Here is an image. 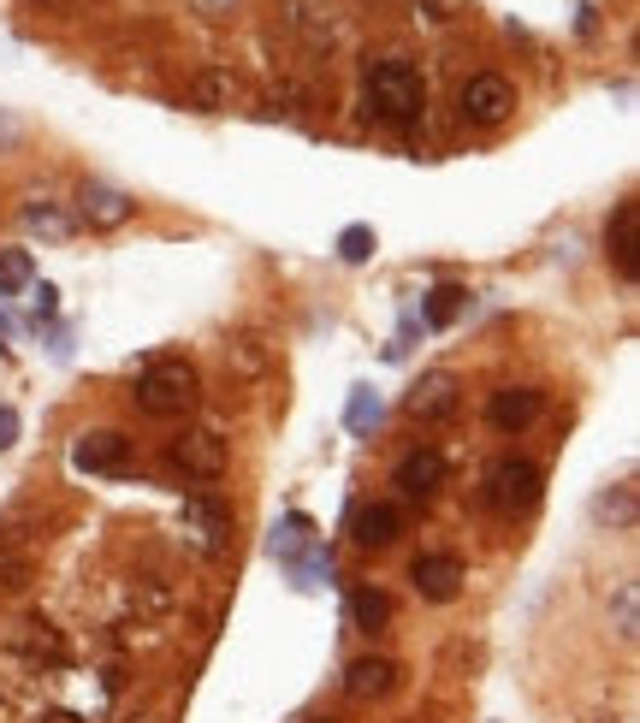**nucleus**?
Wrapping results in <instances>:
<instances>
[{
    "mask_svg": "<svg viewBox=\"0 0 640 723\" xmlns=\"http://www.w3.org/2000/svg\"><path fill=\"white\" fill-rule=\"evenodd\" d=\"M457 107H462V119H469V125L492 131V125H504V119L516 113V83L499 78V71H475V78L462 83Z\"/></svg>",
    "mask_w": 640,
    "mask_h": 723,
    "instance_id": "nucleus-5",
    "label": "nucleus"
},
{
    "mask_svg": "<svg viewBox=\"0 0 640 723\" xmlns=\"http://www.w3.org/2000/svg\"><path fill=\"white\" fill-rule=\"evenodd\" d=\"M462 309H469V291L462 285H439L421 302V326H450V321H462Z\"/></svg>",
    "mask_w": 640,
    "mask_h": 723,
    "instance_id": "nucleus-19",
    "label": "nucleus"
},
{
    "mask_svg": "<svg viewBox=\"0 0 640 723\" xmlns=\"http://www.w3.org/2000/svg\"><path fill=\"white\" fill-rule=\"evenodd\" d=\"M191 101H196L202 113H226L231 101H238V78H231V71H202L196 90H191Z\"/></svg>",
    "mask_w": 640,
    "mask_h": 723,
    "instance_id": "nucleus-21",
    "label": "nucleus"
},
{
    "mask_svg": "<svg viewBox=\"0 0 640 723\" xmlns=\"http://www.w3.org/2000/svg\"><path fill=\"white\" fill-rule=\"evenodd\" d=\"M309 723H332V718H309Z\"/></svg>",
    "mask_w": 640,
    "mask_h": 723,
    "instance_id": "nucleus-32",
    "label": "nucleus"
},
{
    "mask_svg": "<svg viewBox=\"0 0 640 723\" xmlns=\"http://www.w3.org/2000/svg\"><path fill=\"white\" fill-rule=\"evenodd\" d=\"M130 398H137V410L149 415V422H179V415L196 410L202 380H196V368L184 356H160V362H149V368L137 374Z\"/></svg>",
    "mask_w": 640,
    "mask_h": 723,
    "instance_id": "nucleus-1",
    "label": "nucleus"
},
{
    "mask_svg": "<svg viewBox=\"0 0 640 723\" xmlns=\"http://www.w3.org/2000/svg\"><path fill=\"white\" fill-rule=\"evenodd\" d=\"M403 410H410V422H421V427L450 422V415L462 410V386H457V374H421V380L410 386V398H403Z\"/></svg>",
    "mask_w": 640,
    "mask_h": 723,
    "instance_id": "nucleus-7",
    "label": "nucleus"
},
{
    "mask_svg": "<svg viewBox=\"0 0 640 723\" xmlns=\"http://www.w3.org/2000/svg\"><path fill=\"white\" fill-rule=\"evenodd\" d=\"M78 214H83V220H90L95 231H113V226H125L130 214H137V202H130V196L119 191V184H101V179H90V184L78 191Z\"/></svg>",
    "mask_w": 640,
    "mask_h": 723,
    "instance_id": "nucleus-15",
    "label": "nucleus"
},
{
    "mask_svg": "<svg viewBox=\"0 0 640 723\" xmlns=\"http://www.w3.org/2000/svg\"><path fill=\"white\" fill-rule=\"evenodd\" d=\"M368 255H374V226H344L339 231V262L344 267H362V262H368Z\"/></svg>",
    "mask_w": 640,
    "mask_h": 723,
    "instance_id": "nucleus-25",
    "label": "nucleus"
},
{
    "mask_svg": "<svg viewBox=\"0 0 640 723\" xmlns=\"http://www.w3.org/2000/svg\"><path fill=\"white\" fill-rule=\"evenodd\" d=\"M610 617H617V634H622V641H635V634H640V587L635 582L617 587V611H610Z\"/></svg>",
    "mask_w": 640,
    "mask_h": 723,
    "instance_id": "nucleus-26",
    "label": "nucleus"
},
{
    "mask_svg": "<svg viewBox=\"0 0 640 723\" xmlns=\"http://www.w3.org/2000/svg\"><path fill=\"white\" fill-rule=\"evenodd\" d=\"M60 314V291L54 285H36V321H54Z\"/></svg>",
    "mask_w": 640,
    "mask_h": 723,
    "instance_id": "nucleus-29",
    "label": "nucleus"
},
{
    "mask_svg": "<svg viewBox=\"0 0 640 723\" xmlns=\"http://www.w3.org/2000/svg\"><path fill=\"white\" fill-rule=\"evenodd\" d=\"M351 623L362 629V634H380L386 623H391V599L374 582H362V587H351Z\"/></svg>",
    "mask_w": 640,
    "mask_h": 723,
    "instance_id": "nucleus-17",
    "label": "nucleus"
},
{
    "mask_svg": "<svg viewBox=\"0 0 640 723\" xmlns=\"http://www.w3.org/2000/svg\"><path fill=\"white\" fill-rule=\"evenodd\" d=\"M445 451H433V445H415V451L398 457V469H391V486H398V498H433L445 486Z\"/></svg>",
    "mask_w": 640,
    "mask_h": 723,
    "instance_id": "nucleus-10",
    "label": "nucleus"
},
{
    "mask_svg": "<svg viewBox=\"0 0 640 723\" xmlns=\"http://www.w3.org/2000/svg\"><path fill=\"white\" fill-rule=\"evenodd\" d=\"M380 415H386L380 392H374V386H351V403H344V427H351V433H362V439H368V433L380 427Z\"/></svg>",
    "mask_w": 640,
    "mask_h": 723,
    "instance_id": "nucleus-20",
    "label": "nucleus"
},
{
    "mask_svg": "<svg viewBox=\"0 0 640 723\" xmlns=\"http://www.w3.org/2000/svg\"><path fill=\"white\" fill-rule=\"evenodd\" d=\"M12 142H19V119H7V113H0V149H12Z\"/></svg>",
    "mask_w": 640,
    "mask_h": 723,
    "instance_id": "nucleus-30",
    "label": "nucleus"
},
{
    "mask_svg": "<svg viewBox=\"0 0 640 723\" xmlns=\"http://www.w3.org/2000/svg\"><path fill=\"white\" fill-rule=\"evenodd\" d=\"M462 582H469V570H462V558H450V552H421L410 563V587L427 605H450L462 593Z\"/></svg>",
    "mask_w": 640,
    "mask_h": 723,
    "instance_id": "nucleus-8",
    "label": "nucleus"
},
{
    "mask_svg": "<svg viewBox=\"0 0 640 723\" xmlns=\"http://www.w3.org/2000/svg\"><path fill=\"white\" fill-rule=\"evenodd\" d=\"M24 634H12V646H19L24 658H48V664H66V641L54 634L48 623H19Z\"/></svg>",
    "mask_w": 640,
    "mask_h": 723,
    "instance_id": "nucleus-22",
    "label": "nucleus"
},
{
    "mask_svg": "<svg viewBox=\"0 0 640 723\" xmlns=\"http://www.w3.org/2000/svg\"><path fill=\"white\" fill-rule=\"evenodd\" d=\"M403 682V670H398V658H386V653H368V658H351V670H344V693H351L356 705H374V700H391Z\"/></svg>",
    "mask_w": 640,
    "mask_h": 723,
    "instance_id": "nucleus-12",
    "label": "nucleus"
},
{
    "mask_svg": "<svg viewBox=\"0 0 640 723\" xmlns=\"http://www.w3.org/2000/svg\"><path fill=\"white\" fill-rule=\"evenodd\" d=\"M315 546H320V540H315V523H309V516H297V510H290V516H285V523H279V528H273V540H267V552H273V558H279V563H285V570H290V563H297L302 552H315Z\"/></svg>",
    "mask_w": 640,
    "mask_h": 723,
    "instance_id": "nucleus-16",
    "label": "nucleus"
},
{
    "mask_svg": "<svg viewBox=\"0 0 640 723\" xmlns=\"http://www.w3.org/2000/svg\"><path fill=\"white\" fill-rule=\"evenodd\" d=\"M403 528H410L403 498H368V504H356V510H351V533H356V546H368V552L391 546Z\"/></svg>",
    "mask_w": 640,
    "mask_h": 723,
    "instance_id": "nucleus-9",
    "label": "nucleus"
},
{
    "mask_svg": "<svg viewBox=\"0 0 640 723\" xmlns=\"http://www.w3.org/2000/svg\"><path fill=\"white\" fill-rule=\"evenodd\" d=\"M71 469L78 474H95V481H119V474L137 469V451L119 427H95V433H78L71 439Z\"/></svg>",
    "mask_w": 640,
    "mask_h": 723,
    "instance_id": "nucleus-4",
    "label": "nucleus"
},
{
    "mask_svg": "<svg viewBox=\"0 0 640 723\" xmlns=\"http://www.w3.org/2000/svg\"><path fill=\"white\" fill-rule=\"evenodd\" d=\"M480 493H487V504L499 516H528L546 498V469L528 457H499L487 469V481H480Z\"/></svg>",
    "mask_w": 640,
    "mask_h": 723,
    "instance_id": "nucleus-3",
    "label": "nucleus"
},
{
    "mask_svg": "<svg viewBox=\"0 0 640 723\" xmlns=\"http://www.w3.org/2000/svg\"><path fill=\"white\" fill-rule=\"evenodd\" d=\"M167 462L184 474V481H220L231 457H226V439H220V433L196 427V433H179V439L167 445Z\"/></svg>",
    "mask_w": 640,
    "mask_h": 723,
    "instance_id": "nucleus-6",
    "label": "nucleus"
},
{
    "mask_svg": "<svg viewBox=\"0 0 640 723\" xmlns=\"http://www.w3.org/2000/svg\"><path fill=\"white\" fill-rule=\"evenodd\" d=\"M19 220H24V231H42L48 243H66V238H71V214H66V208H54V202H42V196L24 202Z\"/></svg>",
    "mask_w": 640,
    "mask_h": 723,
    "instance_id": "nucleus-18",
    "label": "nucleus"
},
{
    "mask_svg": "<svg viewBox=\"0 0 640 723\" xmlns=\"http://www.w3.org/2000/svg\"><path fill=\"white\" fill-rule=\"evenodd\" d=\"M184 533L202 546V552H226V533H231V510L214 493H191L184 498Z\"/></svg>",
    "mask_w": 640,
    "mask_h": 723,
    "instance_id": "nucleus-13",
    "label": "nucleus"
},
{
    "mask_svg": "<svg viewBox=\"0 0 640 723\" xmlns=\"http://www.w3.org/2000/svg\"><path fill=\"white\" fill-rule=\"evenodd\" d=\"M19 410H12V403H0V451H12V445H19Z\"/></svg>",
    "mask_w": 640,
    "mask_h": 723,
    "instance_id": "nucleus-28",
    "label": "nucleus"
},
{
    "mask_svg": "<svg viewBox=\"0 0 640 723\" xmlns=\"http://www.w3.org/2000/svg\"><path fill=\"white\" fill-rule=\"evenodd\" d=\"M605 255H610V267H617L622 279L640 273V202L635 196H622L617 214L605 220Z\"/></svg>",
    "mask_w": 640,
    "mask_h": 723,
    "instance_id": "nucleus-11",
    "label": "nucleus"
},
{
    "mask_svg": "<svg viewBox=\"0 0 640 723\" xmlns=\"http://www.w3.org/2000/svg\"><path fill=\"white\" fill-rule=\"evenodd\" d=\"M362 101H368V113L380 125H415L421 107H427V83H421V71L410 60H380L362 83Z\"/></svg>",
    "mask_w": 640,
    "mask_h": 723,
    "instance_id": "nucleus-2",
    "label": "nucleus"
},
{
    "mask_svg": "<svg viewBox=\"0 0 640 723\" xmlns=\"http://www.w3.org/2000/svg\"><path fill=\"white\" fill-rule=\"evenodd\" d=\"M24 582H31V563L12 558L7 546H0V587H24Z\"/></svg>",
    "mask_w": 640,
    "mask_h": 723,
    "instance_id": "nucleus-27",
    "label": "nucleus"
},
{
    "mask_svg": "<svg viewBox=\"0 0 640 723\" xmlns=\"http://www.w3.org/2000/svg\"><path fill=\"white\" fill-rule=\"evenodd\" d=\"M593 516L599 523H617V528H635V486H610V493L593 498Z\"/></svg>",
    "mask_w": 640,
    "mask_h": 723,
    "instance_id": "nucleus-23",
    "label": "nucleus"
},
{
    "mask_svg": "<svg viewBox=\"0 0 640 723\" xmlns=\"http://www.w3.org/2000/svg\"><path fill=\"white\" fill-rule=\"evenodd\" d=\"M540 410H546V392H534V386H499V392L487 398V422L499 433L534 427V422H540Z\"/></svg>",
    "mask_w": 640,
    "mask_h": 723,
    "instance_id": "nucleus-14",
    "label": "nucleus"
},
{
    "mask_svg": "<svg viewBox=\"0 0 640 723\" xmlns=\"http://www.w3.org/2000/svg\"><path fill=\"white\" fill-rule=\"evenodd\" d=\"M130 723H167V718H160V712H149V718H130Z\"/></svg>",
    "mask_w": 640,
    "mask_h": 723,
    "instance_id": "nucleus-31",
    "label": "nucleus"
},
{
    "mask_svg": "<svg viewBox=\"0 0 640 723\" xmlns=\"http://www.w3.org/2000/svg\"><path fill=\"white\" fill-rule=\"evenodd\" d=\"M31 279H36V262H31V250H0V297L24 291Z\"/></svg>",
    "mask_w": 640,
    "mask_h": 723,
    "instance_id": "nucleus-24",
    "label": "nucleus"
}]
</instances>
